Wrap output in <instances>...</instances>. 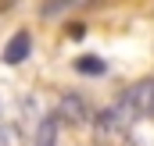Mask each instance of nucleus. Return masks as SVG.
<instances>
[{"label": "nucleus", "mask_w": 154, "mask_h": 146, "mask_svg": "<svg viewBox=\"0 0 154 146\" xmlns=\"http://www.w3.org/2000/svg\"><path fill=\"white\" fill-rule=\"evenodd\" d=\"M72 4H79V0H43V18H54V14H61L65 7H72Z\"/></svg>", "instance_id": "39448f33"}, {"label": "nucleus", "mask_w": 154, "mask_h": 146, "mask_svg": "<svg viewBox=\"0 0 154 146\" xmlns=\"http://www.w3.org/2000/svg\"><path fill=\"white\" fill-rule=\"evenodd\" d=\"M61 114H65V118H68V121H86V107H82V100H79V96H65V100H61Z\"/></svg>", "instance_id": "7ed1b4c3"}, {"label": "nucleus", "mask_w": 154, "mask_h": 146, "mask_svg": "<svg viewBox=\"0 0 154 146\" xmlns=\"http://www.w3.org/2000/svg\"><path fill=\"white\" fill-rule=\"evenodd\" d=\"M147 114H154V78H143V82L129 86L118 96L115 110H111V121L115 125H133V121H140Z\"/></svg>", "instance_id": "f257e3e1"}, {"label": "nucleus", "mask_w": 154, "mask_h": 146, "mask_svg": "<svg viewBox=\"0 0 154 146\" xmlns=\"http://www.w3.org/2000/svg\"><path fill=\"white\" fill-rule=\"evenodd\" d=\"M75 68H79V72H86V75H100V72H104V61H97V57H79Z\"/></svg>", "instance_id": "423d86ee"}, {"label": "nucleus", "mask_w": 154, "mask_h": 146, "mask_svg": "<svg viewBox=\"0 0 154 146\" xmlns=\"http://www.w3.org/2000/svg\"><path fill=\"white\" fill-rule=\"evenodd\" d=\"M54 132H57V121H54V118H47V121L39 125V132H36V146H54V139H57Z\"/></svg>", "instance_id": "20e7f679"}, {"label": "nucleus", "mask_w": 154, "mask_h": 146, "mask_svg": "<svg viewBox=\"0 0 154 146\" xmlns=\"http://www.w3.org/2000/svg\"><path fill=\"white\" fill-rule=\"evenodd\" d=\"M29 46H32V36H29V32H14L11 43H7V50H4V61H7V64H22V61L29 57Z\"/></svg>", "instance_id": "f03ea898"}]
</instances>
